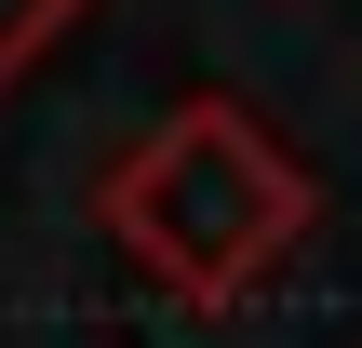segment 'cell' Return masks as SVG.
<instances>
[{"label":"cell","instance_id":"cell-1","mask_svg":"<svg viewBox=\"0 0 362 348\" xmlns=\"http://www.w3.org/2000/svg\"><path fill=\"white\" fill-rule=\"evenodd\" d=\"M309 161L296 148H269V121L255 107H228V94H188V107H161L121 161H107V188H94V215H107V241L161 282V295H188V308H228V295H255L296 241H309Z\"/></svg>","mask_w":362,"mask_h":348},{"label":"cell","instance_id":"cell-2","mask_svg":"<svg viewBox=\"0 0 362 348\" xmlns=\"http://www.w3.org/2000/svg\"><path fill=\"white\" fill-rule=\"evenodd\" d=\"M81 13H94V0H0V94H13V80H27V67L81 27Z\"/></svg>","mask_w":362,"mask_h":348}]
</instances>
